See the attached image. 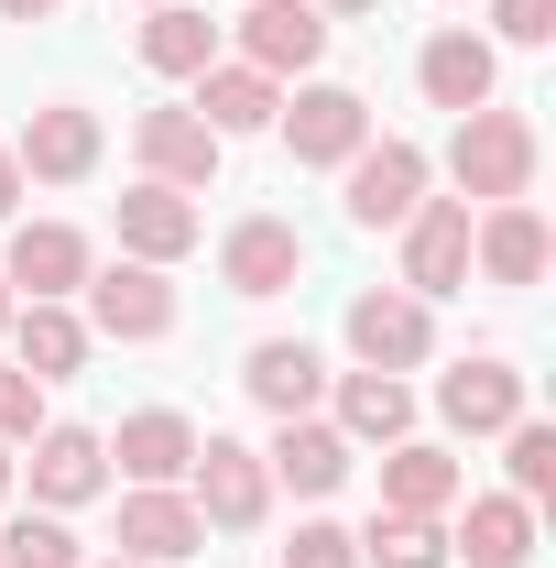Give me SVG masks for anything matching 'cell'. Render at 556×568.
Returning <instances> with one entry per match:
<instances>
[{"instance_id": "18", "label": "cell", "mask_w": 556, "mask_h": 568, "mask_svg": "<svg viewBox=\"0 0 556 568\" xmlns=\"http://www.w3.org/2000/svg\"><path fill=\"white\" fill-rule=\"evenodd\" d=\"M197 241H208V219H197L186 186H153V175H142L132 197H121V252H132V263H186Z\"/></svg>"}, {"instance_id": "21", "label": "cell", "mask_w": 556, "mask_h": 568, "mask_svg": "<svg viewBox=\"0 0 556 568\" xmlns=\"http://www.w3.org/2000/svg\"><path fill=\"white\" fill-rule=\"evenodd\" d=\"M240 394H251L262 416H317V405H328V361L306 351V339H251Z\"/></svg>"}, {"instance_id": "32", "label": "cell", "mask_w": 556, "mask_h": 568, "mask_svg": "<svg viewBox=\"0 0 556 568\" xmlns=\"http://www.w3.org/2000/svg\"><path fill=\"white\" fill-rule=\"evenodd\" d=\"M284 568H360V536L328 525V514H306V525L284 536Z\"/></svg>"}, {"instance_id": "29", "label": "cell", "mask_w": 556, "mask_h": 568, "mask_svg": "<svg viewBox=\"0 0 556 568\" xmlns=\"http://www.w3.org/2000/svg\"><path fill=\"white\" fill-rule=\"evenodd\" d=\"M0 568H87V547L66 536V514H11V536H0Z\"/></svg>"}, {"instance_id": "10", "label": "cell", "mask_w": 556, "mask_h": 568, "mask_svg": "<svg viewBox=\"0 0 556 568\" xmlns=\"http://www.w3.org/2000/svg\"><path fill=\"white\" fill-rule=\"evenodd\" d=\"M274 132H284L295 164H349V153L371 142V99L339 88V77H328V88H295V99L274 110Z\"/></svg>"}, {"instance_id": "15", "label": "cell", "mask_w": 556, "mask_h": 568, "mask_svg": "<svg viewBox=\"0 0 556 568\" xmlns=\"http://www.w3.org/2000/svg\"><path fill=\"white\" fill-rule=\"evenodd\" d=\"M415 88L436 99V110H491V99H502V55H491V33H470V22L425 33V55H415Z\"/></svg>"}, {"instance_id": "30", "label": "cell", "mask_w": 556, "mask_h": 568, "mask_svg": "<svg viewBox=\"0 0 556 568\" xmlns=\"http://www.w3.org/2000/svg\"><path fill=\"white\" fill-rule=\"evenodd\" d=\"M502 459H513V493H524V503H546V493H556V426L535 416V405L502 426Z\"/></svg>"}, {"instance_id": "31", "label": "cell", "mask_w": 556, "mask_h": 568, "mask_svg": "<svg viewBox=\"0 0 556 568\" xmlns=\"http://www.w3.org/2000/svg\"><path fill=\"white\" fill-rule=\"evenodd\" d=\"M44 426H55V416H44V383L11 361V372H0V448H33Z\"/></svg>"}, {"instance_id": "23", "label": "cell", "mask_w": 556, "mask_h": 568, "mask_svg": "<svg viewBox=\"0 0 556 568\" xmlns=\"http://www.w3.org/2000/svg\"><path fill=\"white\" fill-rule=\"evenodd\" d=\"M197 547H208V525H197V503H186V493H132V503H121V558L186 568Z\"/></svg>"}, {"instance_id": "2", "label": "cell", "mask_w": 556, "mask_h": 568, "mask_svg": "<svg viewBox=\"0 0 556 568\" xmlns=\"http://www.w3.org/2000/svg\"><path fill=\"white\" fill-rule=\"evenodd\" d=\"M186 503H197V525H218V536H251V525L274 514V470H262V448H240V437H197V459H186Z\"/></svg>"}, {"instance_id": "16", "label": "cell", "mask_w": 556, "mask_h": 568, "mask_svg": "<svg viewBox=\"0 0 556 568\" xmlns=\"http://www.w3.org/2000/svg\"><path fill=\"white\" fill-rule=\"evenodd\" d=\"M132 153H142V175H153V186H186V197H197V186L218 175V153H229V142H218L197 110H142V121H132Z\"/></svg>"}, {"instance_id": "3", "label": "cell", "mask_w": 556, "mask_h": 568, "mask_svg": "<svg viewBox=\"0 0 556 568\" xmlns=\"http://www.w3.org/2000/svg\"><path fill=\"white\" fill-rule=\"evenodd\" d=\"M87 295V339H175V284H164V263H99V274L76 284Z\"/></svg>"}, {"instance_id": "36", "label": "cell", "mask_w": 556, "mask_h": 568, "mask_svg": "<svg viewBox=\"0 0 556 568\" xmlns=\"http://www.w3.org/2000/svg\"><path fill=\"white\" fill-rule=\"evenodd\" d=\"M317 11H328V22H360V11H382V0H317Z\"/></svg>"}, {"instance_id": "39", "label": "cell", "mask_w": 556, "mask_h": 568, "mask_svg": "<svg viewBox=\"0 0 556 568\" xmlns=\"http://www.w3.org/2000/svg\"><path fill=\"white\" fill-rule=\"evenodd\" d=\"M99 568H153V558H99Z\"/></svg>"}, {"instance_id": "37", "label": "cell", "mask_w": 556, "mask_h": 568, "mask_svg": "<svg viewBox=\"0 0 556 568\" xmlns=\"http://www.w3.org/2000/svg\"><path fill=\"white\" fill-rule=\"evenodd\" d=\"M11 481H22V459H11V448H0V503H11Z\"/></svg>"}, {"instance_id": "17", "label": "cell", "mask_w": 556, "mask_h": 568, "mask_svg": "<svg viewBox=\"0 0 556 568\" xmlns=\"http://www.w3.org/2000/svg\"><path fill=\"white\" fill-rule=\"evenodd\" d=\"M349 459H360V448H349L328 416H274V448H262V470H274L284 493H306V503H328V493H339V481H349Z\"/></svg>"}, {"instance_id": "7", "label": "cell", "mask_w": 556, "mask_h": 568, "mask_svg": "<svg viewBox=\"0 0 556 568\" xmlns=\"http://www.w3.org/2000/svg\"><path fill=\"white\" fill-rule=\"evenodd\" d=\"M393 284L415 306H436V295L470 284V197H415V219H404V274Z\"/></svg>"}, {"instance_id": "8", "label": "cell", "mask_w": 556, "mask_h": 568, "mask_svg": "<svg viewBox=\"0 0 556 568\" xmlns=\"http://www.w3.org/2000/svg\"><path fill=\"white\" fill-rule=\"evenodd\" d=\"M87 274H99L87 230H66V219H22V230H11V263H0V284H11L22 306H66Z\"/></svg>"}, {"instance_id": "34", "label": "cell", "mask_w": 556, "mask_h": 568, "mask_svg": "<svg viewBox=\"0 0 556 568\" xmlns=\"http://www.w3.org/2000/svg\"><path fill=\"white\" fill-rule=\"evenodd\" d=\"M66 0H0V22H55Z\"/></svg>"}, {"instance_id": "4", "label": "cell", "mask_w": 556, "mask_h": 568, "mask_svg": "<svg viewBox=\"0 0 556 568\" xmlns=\"http://www.w3.org/2000/svg\"><path fill=\"white\" fill-rule=\"evenodd\" d=\"M349 175V230H404L415 219V197H425V142H404V132H382V142H360L339 164Z\"/></svg>"}, {"instance_id": "14", "label": "cell", "mask_w": 556, "mask_h": 568, "mask_svg": "<svg viewBox=\"0 0 556 568\" xmlns=\"http://www.w3.org/2000/svg\"><path fill=\"white\" fill-rule=\"evenodd\" d=\"M328 11L317 0H251L240 11V67H262V77H306L317 55H328Z\"/></svg>"}, {"instance_id": "12", "label": "cell", "mask_w": 556, "mask_h": 568, "mask_svg": "<svg viewBox=\"0 0 556 568\" xmlns=\"http://www.w3.org/2000/svg\"><path fill=\"white\" fill-rule=\"evenodd\" d=\"M99 448L121 459V481H132V493H186L197 416H175V405H142V416H121V437H99Z\"/></svg>"}, {"instance_id": "27", "label": "cell", "mask_w": 556, "mask_h": 568, "mask_svg": "<svg viewBox=\"0 0 556 568\" xmlns=\"http://www.w3.org/2000/svg\"><path fill=\"white\" fill-rule=\"evenodd\" d=\"M132 44H142V67H153V77H208L218 67V22H208V11H186V0L142 11Z\"/></svg>"}, {"instance_id": "5", "label": "cell", "mask_w": 556, "mask_h": 568, "mask_svg": "<svg viewBox=\"0 0 556 568\" xmlns=\"http://www.w3.org/2000/svg\"><path fill=\"white\" fill-rule=\"evenodd\" d=\"M546 263H556V230H546L535 197H502V209L470 219V274H481V284L524 295V284H546Z\"/></svg>"}, {"instance_id": "11", "label": "cell", "mask_w": 556, "mask_h": 568, "mask_svg": "<svg viewBox=\"0 0 556 568\" xmlns=\"http://www.w3.org/2000/svg\"><path fill=\"white\" fill-rule=\"evenodd\" d=\"M11 164H22V186H87L99 175V110H76V99H44L22 142H11Z\"/></svg>"}, {"instance_id": "38", "label": "cell", "mask_w": 556, "mask_h": 568, "mask_svg": "<svg viewBox=\"0 0 556 568\" xmlns=\"http://www.w3.org/2000/svg\"><path fill=\"white\" fill-rule=\"evenodd\" d=\"M11 306H22V295H11V284H0V339H11Z\"/></svg>"}, {"instance_id": "22", "label": "cell", "mask_w": 556, "mask_h": 568, "mask_svg": "<svg viewBox=\"0 0 556 568\" xmlns=\"http://www.w3.org/2000/svg\"><path fill=\"white\" fill-rule=\"evenodd\" d=\"M447 558H470V568H524V558H535V503H524V493H470V514L447 525Z\"/></svg>"}, {"instance_id": "26", "label": "cell", "mask_w": 556, "mask_h": 568, "mask_svg": "<svg viewBox=\"0 0 556 568\" xmlns=\"http://www.w3.org/2000/svg\"><path fill=\"white\" fill-rule=\"evenodd\" d=\"M459 503V459L436 437H393L382 448V514H447Z\"/></svg>"}, {"instance_id": "1", "label": "cell", "mask_w": 556, "mask_h": 568, "mask_svg": "<svg viewBox=\"0 0 556 568\" xmlns=\"http://www.w3.org/2000/svg\"><path fill=\"white\" fill-rule=\"evenodd\" d=\"M535 164H546V142H535V121L524 110H459V142H447V175H459V197H481V209H502V197H535Z\"/></svg>"}, {"instance_id": "24", "label": "cell", "mask_w": 556, "mask_h": 568, "mask_svg": "<svg viewBox=\"0 0 556 568\" xmlns=\"http://www.w3.org/2000/svg\"><path fill=\"white\" fill-rule=\"evenodd\" d=\"M186 110H197V121H208L218 142H240V132H274V110H284V77H262V67H208Z\"/></svg>"}, {"instance_id": "13", "label": "cell", "mask_w": 556, "mask_h": 568, "mask_svg": "<svg viewBox=\"0 0 556 568\" xmlns=\"http://www.w3.org/2000/svg\"><path fill=\"white\" fill-rule=\"evenodd\" d=\"M436 416L459 426V437H502V426L524 416V372H513L502 351L447 361V372H436Z\"/></svg>"}, {"instance_id": "25", "label": "cell", "mask_w": 556, "mask_h": 568, "mask_svg": "<svg viewBox=\"0 0 556 568\" xmlns=\"http://www.w3.org/2000/svg\"><path fill=\"white\" fill-rule=\"evenodd\" d=\"M11 361L33 383H76L87 372V317L76 306H11Z\"/></svg>"}, {"instance_id": "40", "label": "cell", "mask_w": 556, "mask_h": 568, "mask_svg": "<svg viewBox=\"0 0 556 568\" xmlns=\"http://www.w3.org/2000/svg\"><path fill=\"white\" fill-rule=\"evenodd\" d=\"M142 11H164V0H142Z\"/></svg>"}, {"instance_id": "28", "label": "cell", "mask_w": 556, "mask_h": 568, "mask_svg": "<svg viewBox=\"0 0 556 568\" xmlns=\"http://www.w3.org/2000/svg\"><path fill=\"white\" fill-rule=\"evenodd\" d=\"M360 558L371 568H447V514H371Z\"/></svg>"}, {"instance_id": "35", "label": "cell", "mask_w": 556, "mask_h": 568, "mask_svg": "<svg viewBox=\"0 0 556 568\" xmlns=\"http://www.w3.org/2000/svg\"><path fill=\"white\" fill-rule=\"evenodd\" d=\"M22 209V164H11V142H0V219Z\"/></svg>"}, {"instance_id": "6", "label": "cell", "mask_w": 556, "mask_h": 568, "mask_svg": "<svg viewBox=\"0 0 556 568\" xmlns=\"http://www.w3.org/2000/svg\"><path fill=\"white\" fill-rule=\"evenodd\" d=\"M349 351H360V372H415V361H436V306H415L404 284H371V295H349Z\"/></svg>"}, {"instance_id": "20", "label": "cell", "mask_w": 556, "mask_h": 568, "mask_svg": "<svg viewBox=\"0 0 556 568\" xmlns=\"http://www.w3.org/2000/svg\"><path fill=\"white\" fill-rule=\"evenodd\" d=\"M110 493V448H99V426H44L33 437V503L44 514H76V503Z\"/></svg>"}, {"instance_id": "19", "label": "cell", "mask_w": 556, "mask_h": 568, "mask_svg": "<svg viewBox=\"0 0 556 568\" xmlns=\"http://www.w3.org/2000/svg\"><path fill=\"white\" fill-rule=\"evenodd\" d=\"M328 405H339L328 426H339L349 448H393V437H415V383H404V372H339Z\"/></svg>"}, {"instance_id": "33", "label": "cell", "mask_w": 556, "mask_h": 568, "mask_svg": "<svg viewBox=\"0 0 556 568\" xmlns=\"http://www.w3.org/2000/svg\"><path fill=\"white\" fill-rule=\"evenodd\" d=\"M491 33L502 44H556V0H491Z\"/></svg>"}, {"instance_id": "9", "label": "cell", "mask_w": 556, "mask_h": 568, "mask_svg": "<svg viewBox=\"0 0 556 568\" xmlns=\"http://www.w3.org/2000/svg\"><path fill=\"white\" fill-rule=\"evenodd\" d=\"M295 274H306V230L274 209H251V219H229V241H218V284L229 295H295Z\"/></svg>"}]
</instances>
